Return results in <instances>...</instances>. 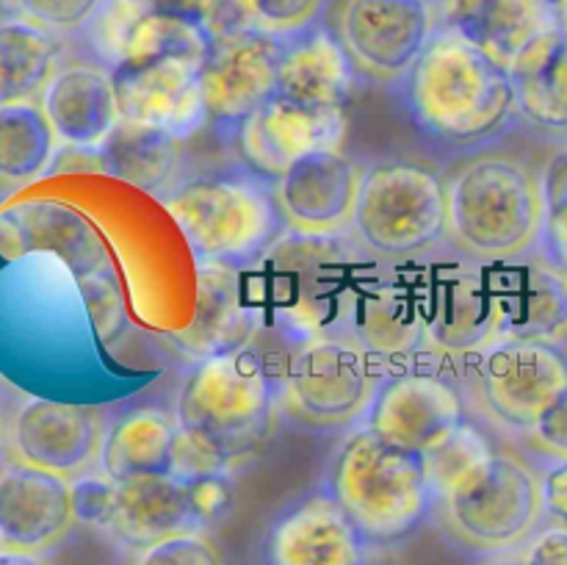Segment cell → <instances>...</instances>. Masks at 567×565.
Listing matches in <instances>:
<instances>
[{
  "instance_id": "1",
  "label": "cell",
  "mask_w": 567,
  "mask_h": 565,
  "mask_svg": "<svg viewBox=\"0 0 567 565\" xmlns=\"http://www.w3.org/2000/svg\"><path fill=\"white\" fill-rule=\"evenodd\" d=\"M402 83L413 122L441 142H487L518 114L507 66L446 25L437 28Z\"/></svg>"
},
{
  "instance_id": "2",
  "label": "cell",
  "mask_w": 567,
  "mask_h": 565,
  "mask_svg": "<svg viewBox=\"0 0 567 565\" xmlns=\"http://www.w3.org/2000/svg\"><path fill=\"white\" fill-rule=\"evenodd\" d=\"M324 493L343 510L369 548L408 541L435 510L424 454L393 446L369 424L352 427L332 449Z\"/></svg>"
},
{
  "instance_id": "3",
  "label": "cell",
  "mask_w": 567,
  "mask_h": 565,
  "mask_svg": "<svg viewBox=\"0 0 567 565\" xmlns=\"http://www.w3.org/2000/svg\"><path fill=\"white\" fill-rule=\"evenodd\" d=\"M172 415L183 438L233 471L275 430V380L252 347L210 355L183 377Z\"/></svg>"
},
{
  "instance_id": "4",
  "label": "cell",
  "mask_w": 567,
  "mask_h": 565,
  "mask_svg": "<svg viewBox=\"0 0 567 565\" xmlns=\"http://www.w3.org/2000/svg\"><path fill=\"white\" fill-rule=\"evenodd\" d=\"M449 233L482 264H518L540 247V177L518 158L482 155L446 186Z\"/></svg>"
},
{
  "instance_id": "5",
  "label": "cell",
  "mask_w": 567,
  "mask_h": 565,
  "mask_svg": "<svg viewBox=\"0 0 567 565\" xmlns=\"http://www.w3.org/2000/svg\"><path fill=\"white\" fill-rule=\"evenodd\" d=\"M197 264L247 269L280 238L275 192L255 172H208L161 197Z\"/></svg>"
},
{
  "instance_id": "6",
  "label": "cell",
  "mask_w": 567,
  "mask_h": 565,
  "mask_svg": "<svg viewBox=\"0 0 567 565\" xmlns=\"http://www.w3.org/2000/svg\"><path fill=\"white\" fill-rule=\"evenodd\" d=\"M443 535L468 554H513L543 521L540 476L513 454L493 452L435 504Z\"/></svg>"
},
{
  "instance_id": "7",
  "label": "cell",
  "mask_w": 567,
  "mask_h": 565,
  "mask_svg": "<svg viewBox=\"0 0 567 565\" xmlns=\"http://www.w3.org/2000/svg\"><path fill=\"white\" fill-rule=\"evenodd\" d=\"M352 230L380 258H413L437 247L449 233L446 186L413 161L363 166Z\"/></svg>"
},
{
  "instance_id": "8",
  "label": "cell",
  "mask_w": 567,
  "mask_h": 565,
  "mask_svg": "<svg viewBox=\"0 0 567 565\" xmlns=\"http://www.w3.org/2000/svg\"><path fill=\"white\" fill-rule=\"evenodd\" d=\"M382 377L352 338L319 336L293 349L277 399L293 424L347 430L363 424Z\"/></svg>"
},
{
  "instance_id": "9",
  "label": "cell",
  "mask_w": 567,
  "mask_h": 565,
  "mask_svg": "<svg viewBox=\"0 0 567 565\" xmlns=\"http://www.w3.org/2000/svg\"><path fill=\"white\" fill-rule=\"evenodd\" d=\"M441 28L432 0H343L336 37L349 61L374 83H402Z\"/></svg>"
},
{
  "instance_id": "10",
  "label": "cell",
  "mask_w": 567,
  "mask_h": 565,
  "mask_svg": "<svg viewBox=\"0 0 567 565\" xmlns=\"http://www.w3.org/2000/svg\"><path fill=\"white\" fill-rule=\"evenodd\" d=\"M567 388V349L551 341L496 338L476 363V393L496 424L529 432Z\"/></svg>"
},
{
  "instance_id": "11",
  "label": "cell",
  "mask_w": 567,
  "mask_h": 565,
  "mask_svg": "<svg viewBox=\"0 0 567 565\" xmlns=\"http://www.w3.org/2000/svg\"><path fill=\"white\" fill-rule=\"evenodd\" d=\"M363 424L393 446L426 454L465 424L463 397L435 371H402L382 377Z\"/></svg>"
},
{
  "instance_id": "12",
  "label": "cell",
  "mask_w": 567,
  "mask_h": 565,
  "mask_svg": "<svg viewBox=\"0 0 567 565\" xmlns=\"http://www.w3.org/2000/svg\"><path fill=\"white\" fill-rule=\"evenodd\" d=\"M197 59H138L116 64L111 72L120 120L142 122L172 133L181 142L199 131L208 120Z\"/></svg>"
},
{
  "instance_id": "13",
  "label": "cell",
  "mask_w": 567,
  "mask_h": 565,
  "mask_svg": "<svg viewBox=\"0 0 567 565\" xmlns=\"http://www.w3.org/2000/svg\"><path fill=\"white\" fill-rule=\"evenodd\" d=\"M363 164L338 150L302 155L277 181L275 203L293 236L332 238L352 227Z\"/></svg>"
},
{
  "instance_id": "14",
  "label": "cell",
  "mask_w": 567,
  "mask_h": 565,
  "mask_svg": "<svg viewBox=\"0 0 567 565\" xmlns=\"http://www.w3.org/2000/svg\"><path fill=\"white\" fill-rule=\"evenodd\" d=\"M286 39L247 31L208 42L199 64L205 111L221 125H238L277 94V70Z\"/></svg>"
},
{
  "instance_id": "15",
  "label": "cell",
  "mask_w": 567,
  "mask_h": 565,
  "mask_svg": "<svg viewBox=\"0 0 567 565\" xmlns=\"http://www.w3.org/2000/svg\"><path fill=\"white\" fill-rule=\"evenodd\" d=\"M103 435L105 427L94 410L48 397H25L9 421V446L17 460L64 480L97 463Z\"/></svg>"
},
{
  "instance_id": "16",
  "label": "cell",
  "mask_w": 567,
  "mask_h": 565,
  "mask_svg": "<svg viewBox=\"0 0 567 565\" xmlns=\"http://www.w3.org/2000/svg\"><path fill=\"white\" fill-rule=\"evenodd\" d=\"M92 53L105 70L138 59H205L208 37L197 20L175 11L153 9L138 0H103L83 28Z\"/></svg>"
},
{
  "instance_id": "17",
  "label": "cell",
  "mask_w": 567,
  "mask_h": 565,
  "mask_svg": "<svg viewBox=\"0 0 567 565\" xmlns=\"http://www.w3.org/2000/svg\"><path fill=\"white\" fill-rule=\"evenodd\" d=\"M424 338L449 358L482 355L498 338L496 277L471 266L437 271L421 294Z\"/></svg>"
},
{
  "instance_id": "18",
  "label": "cell",
  "mask_w": 567,
  "mask_h": 565,
  "mask_svg": "<svg viewBox=\"0 0 567 565\" xmlns=\"http://www.w3.org/2000/svg\"><path fill=\"white\" fill-rule=\"evenodd\" d=\"M347 133V111H310L271 97L236 125L238 150L258 177L280 181L288 166L316 150H338Z\"/></svg>"
},
{
  "instance_id": "19",
  "label": "cell",
  "mask_w": 567,
  "mask_h": 565,
  "mask_svg": "<svg viewBox=\"0 0 567 565\" xmlns=\"http://www.w3.org/2000/svg\"><path fill=\"white\" fill-rule=\"evenodd\" d=\"M72 526L70 480L20 460L0 469V548L48 554Z\"/></svg>"
},
{
  "instance_id": "20",
  "label": "cell",
  "mask_w": 567,
  "mask_h": 565,
  "mask_svg": "<svg viewBox=\"0 0 567 565\" xmlns=\"http://www.w3.org/2000/svg\"><path fill=\"white\" fill-rule=\"evenodd\" d=\"M188 530H205L194 504L192 482L175 474H147L114 482L100 535L136 554Z\"/></svg>"
},
{
  "instance_id": "21",
  "label": "cell",
  "mask_w": 567,
  "mask_h": 565,
  "mask_svg": "<svg viewBox=\"0 0 567 565\" xmlns=\"http://www.w3.org/2000/svg\"><path fill=\"white\" fill-rule=\"evenodd\" d=\"M260 552L264 565H369V546L324 491L282 510Z\"/></svg>"
},
{
  "instance_id": "22",
  "label": "cell",
  "mask_w": 567,
  "mask_h": 565,
  "mask_svg": "<svg viewBox=\"0 0 567 565\" xmlns=\"http://www.w3.org/2000/svg\"><path fill=\"white\" fill-rule=\"evenodd\" d=\"M260 327V305L249 294L241 269L197 264L194 316L169 341L194 363L210 355L249 347Z\"/></svg>"
},
{
  "instance_id": "23",
  "label": "cell",
  "mask_w": 567,
  "mask_h": 565,
  "mask_svg": "<svg viewBox=\"0 0 567 565\" xmlns=\"http://www.w3.org/2000/svg\"><path fill=\"white\" fill-rule=\"evenodd\" d=\"M441 25L491 53L509 70L543 33L563 25L559 0H437Z\"/></svg>"
},
{
  "instance_id": "24",
  "label": "cell",
  "mask_w": 567,
  "mask_h": 565,
  "mask_svg": "<svg viewBox=\"0 0 567 565\" xmlns=\"http://www.w3.org/2000/svg\"><path fill=\"white\" fill-rule=\"evenodd\" d=\"M44 116L64 147L97 150L120 122L114 83L103 64H64L39 94Z\"/></svg>"
},
{
  "instance_id": "25",
  "label": "cell",
  "mask_w": 567,
  "mask_h": 565,
  "mask_svg": "<svg viewBox=\"0 0 567 565\" xmlns=\"http://www.w3.org/2000/svg\"><path fill=\"white\" fill-rule=\"evenodd\" d=\"M358 89V70L336 33L313 25L286 39L277 70V97L310 111H336Z\"/></svg>"
},
{
  "instance_id": "26",
  "label": "cell",
  "mask_w": 567,
  "mask_h": 565,
  "mask_svg": "<svg viewBox=\"0 0 567 565\" xmlns=\"http://www.w3.org/2000/svg\"><path fill=\"white\" fill-rule=\"evenodd\" d=\"M496 277L498 338L551 341L567 338V271L551 260H518Z\"/></svg>"
},
{
  "instance_id": "27",
  "label": "cell",
  "mask_w": 567,
  "mask_h": 565,
  "mask_svg": "<svg viewBox=\"0 0 567 565\" xmlns=\"http://www.w3.org/2000/svg\"><path fill=\"white\" fill-rule=\"evenodd\" d=\"M347 325L352 341L371 360L413 358L426 343L421 297L396 280H374L349 294Z\"/></svg>"
},
{
  "instance_id": "28",
  "label": "cell",
  "mask_w": 567,
  "mask_h": 565,
  "mask_svg": "<svg viewBox=\"0 0 567 565\" xmlns=\"http://www.w3.org/2000/svg\"><path fill=\"white\" fill-rule=\"evenodd\" d=\"M100 172L131 183L144 194H169L177 186L183 164V142L172 133L142 122L120 120L97 147Z\"/></svg>"
},
{
  "instance_id": "29",
  "label": "cell",
  "mask_w": 567,
  "mask_h": 565,
  "mask_svg": "<svg viewBox=\"0 0 567 565\" xmlns=\"http://www.w3.org/2000/svg\"><path fill=\"white\" fill-rule=\"evenodd\" d=\"M177 424L175 415L161 408H133L116 415L103 435L97 465L111 482L133 476L172 474Z\"/></svg>"
},
{
  "instance_id": "30",
  "label": "cell",
  "mask_w": 567,
  "mask_h": 565,
  "mask_svg": "<svg viewBox=\"0 0 567 565\" xmlns=\"http://www.w3.org/2000/svg\"><path fill=\"white\" fill-rule=\"evenodd\" d=\"M515 103L532 125L567 133V31L543 33L509 64Z\"/></svg>"
},
{
  "instance_id": "31",
  "label": "cell",
  "mask_w": 567,
  "mask_h": 565,
  "mask_svg": "<svg viewBox=\"0 0 567 565\" xmlns=\"http://www.w3.org/2000/svg\"><path fill=\"white\" fill-rule=\"evenodd\" d=\"M59 33L28 17L0 22V105L22 103L42 94L59 70Z\"/></svg>"
},
{
  "instance_id": "32",
  "label": "cell",
  "mask_w": 567,
  "mask_h": 565,
  "mask_svg": "<svg viewBox=\"0 0 567 565\" xmlns=\"http://www.w3.org/2000/svg\"><path fill=\"white\" fill-rule=\"evenodd\" d=\"M55 133L33 100L0 105V186H25L50 170Z\"/></svg>"
},
{
  "instance_id": "33",
  "label": "cell",
  "mask_w": 567,
  "mask_h": 565,
  "mask_svg": "<svg viewBox=\"0 0 567 565\" xmlns=\"http://www.w3.org/2000/svg\"><path fill=\"white\" fill-rule=\"evenodd\" d=\"M493 454V446L485 441L476 427L463 424L446 443L424 454V471L426 482H430L432 493H435V504L441 502L446 493H452L471 471L480 469L487 458Z\"/></svg>"
},
{
  "instance_id": "34",
  "label": "cell",
  "mask_w": 567,
  "mask_h": 565,
  "mask_svg": "<svg viewBox=\"0 0 567 565\" xmlns=\"http://www.w3.org/2000/svg\"><path fill=\"white\" fill-rule=\"evenodd\" d=\"M543 236L548 260L567 269V147L557 150L540 172Z\"/></svg>"
},
{
  "instance_id": "35",
  "label": "cell",
  "mask_w": 567,
  "mask_h": 565,
  "mask_svg": "<svg viewBox=\"0 0 567 565\" xmlns=\"http://www.w3.org/2000/svg\"><path fill=\"white\" fill-rule=\"evenodd\" d=\"M83 299H86L89 319H92L94 332L105 347H114L127 332V308L122 288L109 269H92L78 277Z\"/></svg>"
},
{
  "instance_id": "36",
  "label": "cell",
  "mask_w": 567,
  "mask_h": 565,
  "mask_svg": "<svg viewBox=\"0 0 567 565\" xmlns=\"http://www.w3.org/2000/svg\"><path fill=\"white\" fill-rule=\"evenodd\" d=\"M133 565H227V554L208 530H188L136 552Z\"/></svg>"
},
{
  "instance_id": "37",
  "label": "cell",
  "mask_w": 567,
  "mask_h": 565,
  "mask_svg": "<svg viewBox=\"0 0 567 565\" xmlns=\"http://www.w3.org/2000/svg\"><path fill=\"white\" fill-rule=\"evenodd\" d=\"M330 0H249L260 28L280 39H291L308 28L321 25Z\"/></svg>"
},
{
  "instance_id": "38",
  "label": "cell",
  "mask_w": 567,
  "mask_h": 565,
  "mask_svg": "<svg viewBox=\"0 0 567 565\" xmlns=\"http://www.w3.org/2000/svg\"><path fill=\"white\" fill-rule=\"evenodd\" d=\"M194 20L199 22L208 42L247 31H264L249 0H199Z\"/></svg>"
},
{
  "instance_id": "39",
  "label": "cell",
  "mask_w": 567,
  "mask_h": 565,
  "mask_svg": "<svg viewBox=\"0 0 567 565\" xmlns=\"http://www.w3.org/2000/svg\"><path fill=\"white\" fill-rule=\"evenodd\" d=\"M100 6L103 0H25V17L64 37L83 31Z\"/></svg>"
},
{
  "instance_id": "40",
  "label": "cell",
  "mask_w": 567,
  "mask_h": 565,
  "mask_svg": "<svg viewBox=\"0 0 567 565\" xmlns=\"http://www.w3.org/2000/svg\"><path fill=\"white\" fill-rule=\"evenodd\" d=\"M518 554L526 565H567V524L551 521L537 526Z\"/></svg>"
},
{
  "instance_id": "41",
  "label": "cell",
  "mask_w": 567,
  "mask_h": 565,
  "mask_svg": "<svg viewBox=\"0 0 567 565\" xmlns=\"http://www.w3.org/2000/svg\"><path fill=\"white\" fill-rule=\"evenodd\" d=\"M532 443L551 458H567V388L529 430Z\"/></svg>"
},
{
  "instance_id": "42",
  "label": "cell",
  "mask_w": 567,
  "mask_h": 565,
  "mask_svg": "<svg viewBox=\"0 0 567 565\" xmlns=\"http://www.w3.org/2000/svg\"><path fill=\"white\" fill-rule=\"evenodd\" d=\"M543 515L567 524V458L548 465L540 476Z\"/></svg>"
},
{
  "instance_id": "43",
  "label": "cell",
  "mask_w": 567,
  "mask_h": 565,
  "mask_svg": "<svg viewBox=\"0 0 567 565\" xmlns=\"http://www.w3.org/2000/svg\"><path fill=\"white\" fill-rule=\"evenodd\" d=\"M0 565H53L44 554L31 552H11V548H0Z\"/></svg>"
},
{
  "instance_id": "44",
  "label": "cell",
  "mask_w": 567,
  "mask_h": 565,
  "mask_svg": "<svg viewBox=\"0 0 567 565\" xmlns=\"http://www.w3.org/2000/svg\"><path fill=\"white\" fill-rule=\"evenodd\" d=\"M144 6H153V9H164V11H175V14H186L194 20V11H197L199 0H138Z\"/></svg>"
},
{
  "instance_id": "45",
  "label": "cell",
  "mask_w": 567,
  "mask_h": 565,
  "mask_svg": "<svg viewBox=\"0 0 567 565\" xmlns=\"http://www.w3.org/2000/svg\"><path fill=\"white\" fill-rule=\"evenodd\" d=\"M25 17V0H0V22Z\"/></svg>"
},
{
  "instance_id": "46",
  "label": "cell",
  "mask_w": 567,
  "mask_h": 565,
  "mask_svg": "<svg viewBox=\"0 0 567 565\" xmlns=\"http://www.w3.org/2000/svg\"><path fill=\"white\" fill-rule=\"evenodd\" d=\"M487 565H526V563L520 559V554H498V557Z\"/></svg>"
},
{
  "instance_id": "47",
  "label": "cell",
  "mask_w": 567,
  "mask_h": 565,
  "mask_svg": "<svg viewBox=\"0 0 567 565\" xmlns=\"http://www.w3.org/2000/svg\"><path fill=\"white\" fill-rule=\"evenodd\" d=\"M559 11H563V28L567 31V0H559Z\"/></svg>"
},
{
  "instance_id": "48",
  "label": "cell",
  "mask_w": 567,
  "mask_h": 565,
  "mask_svg": "<svg viewBox=\"0 0 567 565\" xmlns=\"http://www.w3.org/2000/svg\"><path fill=\"white\" fill-rule=\"evenodd\" d=\"M3 441H6V427H3V415H0V449H3Z\"/></svg>"
},
{
  "instance_id": "49",
  "label": "cell",
  "mask_w": 567,
  "mask_h": 565,
  "mask_svg": "<svg viewBox=\"0 0 567 565\" xmlns=\"http://www.w3.org/2000/svg\"><path fill=\"white\" fill-rule=\"evenodd\" d=\"M432 3H437V0H432Z\"/></svg>"
},
{
  "instance_id": "50",
  "label": "cell",
  "mask_w": 567,
  "mask_h": 565,
  "mask_svg": "<svg viewBox=\"0 0 567 565\" xmlns=\"http://www.w3.org/2000/svg\"><path fill=\"white\" fill-rule=\"evenodd\" d=\"M565 271H567V269H565Z\"/></svg>"
}]
</instances>
